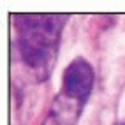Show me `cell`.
Listing matches in <instances>:
<instances>
[{
  "label": "cell",
  "mask_w": 125,
  "mask_h": 125,
  "mask_svg": "<svg viewBox=\"0 0 125 125\" xmlns=\"http://www.w3.org/2000/svg\"><path fill=\"white\" fill-rule=\"evenodd\" d=\"M94 86V69L85 58L72 60L63 72L62 94L85 104Z\"/></svg>",
  "instance_id": "cell-2"
},
{
  "label": "cell",
  "mask_w": 125,
  "mask_h": 125,
  "mask_svg": "<svg viewBox=\"0 0 125 125\" xmlns=\"http://www.w3.org/2000/svg\"><path fill=\"white\" fill-rule=\"evenodd\" d=\"M83 106H85L83 102L60 94L53 101V106L42 125H76Z\"/></svg>",
  "instance_id": "cell-3"
},
{
  "label": "cell",
  "mask_w": 125,
  "mask_h": 125,
  "mask_svg": "<svg viewBox=\"0 0 125 125\" xmlns=\"http://www.w3.org/2000/svg\"><path fill=\"white\" fill-rule=\"evenodd\" d=\"M65 21V14L16 16L20 53L25 63L37 74L39 79H46L51 72Z\"/></svg>",
  "instance_id": "cell-1"
}]
</instances>
